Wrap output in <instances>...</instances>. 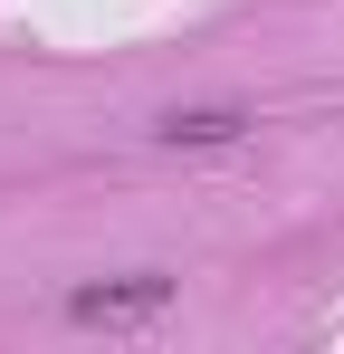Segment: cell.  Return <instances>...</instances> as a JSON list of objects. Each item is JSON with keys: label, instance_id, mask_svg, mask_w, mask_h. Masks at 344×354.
<instances>
[{"label": "cell", "instance_id": "obj_1", "mask_svg": "<svg viewBox=\"0 0 344 354\" xmlns=\"http://www.w3.org/2000/svg\"><path fill=\"white\" fill-rule=\"evenodd\" d=\"M163 278H134V288H86L77 297V316H86V326H134V316H153V306H163Z\"/></svg>", "mask_w": 344, "mask_h": 354}]
</instances>
